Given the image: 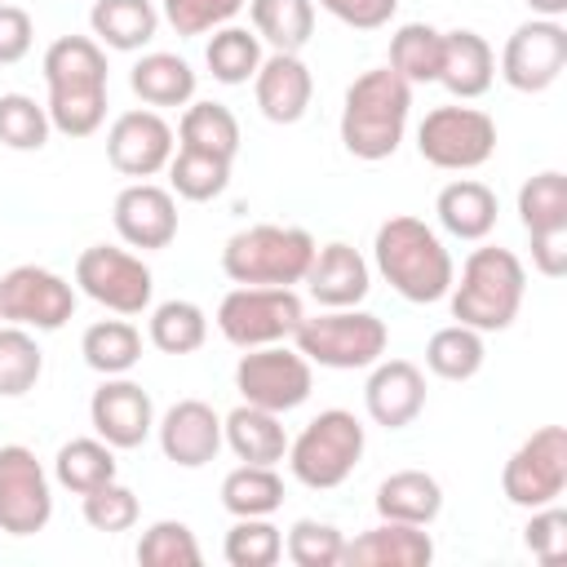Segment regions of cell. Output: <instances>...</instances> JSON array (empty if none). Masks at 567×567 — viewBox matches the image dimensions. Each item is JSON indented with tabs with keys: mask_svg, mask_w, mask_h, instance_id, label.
I'll use <instances>...</instances> for the list:
<instances>
[{
	"mask_svg": "<svg viewBox=\"0 0 567 567\" xmlns=\"http://www.w3.org/2000/svg\"><path fill=\"white\" fill-rule=\"evenodd\" d=\"M49 124L62 137H93L106 120V49L93 35H58L44 49Z\"/></svg>",
	"mask_w": 567,
	"mask_h": 567,
	"instance_id": "6da1fadb",
	"label": "cell"
},
{
	"mask_svg": "<svg viewBox=\"0 0 567 567\" xmlns=\"http://www.w3.org/2000/svg\"><path fill=\"white\" fill-rule=\"evenodd\" d=\"M372 261L381 270V279L412 306H430V301H443L447 288H452V252L447 244L439 239L434 226H425L421 217L412 213H399V217H385L377 226V239H372Z\"/></svg>",
	"mask_w": 567,
	"mask_h": 567,
	"instance_id": "7a4b0ae2",
	"label": "cell"
},
{
	"mask_svg": "<svg viewBox=\"0 0 567 567\" xmlns=\"http://www.w3.org/2000/svg\"><path fill=\"white\" fill-rule=\"evenodd\" d=\"M408 115H412V84L390 66H372L354 75L346 89L341 124H337L341 146L363 164H381L399 151L408 133Z\"/></svg>",
	"mask_w": 567,
	"mask_h": 567,
	"instance_id": "3957f363",
	"label": "cell"
},
{
	"mask_svg": "<svg viewBox=\"0 0 567 567\" xmlns=\"http://www.w3.org/2000/svg\"><path fill=\"white\" fill-rule=\"evenodd\" d=\"M523 292H527L523 261L509 248L483 244L461 261V275H452L447 306L452 319L474 332H505L523 310Z\"/></svg>",
	"mask_w": 567,
	"mask_h": 567,
	"instance_id": "277c9868",
	"label": "cell"
},
{
	"mask_svg": "<svg viewBox=\"0 0 567 567\" xmlns=\"http://www.w3.org/2000/svg\"><path fill=\"white\" fill-rule=\"evenodd\" d=\"M315 248H319L315 235L301 226L257 221L226 239L221 270L230 284H244V288H292L306 279Z\"/></svg>",
	"mask_w": 567,
	"mask_h": 567,
	"instance_id": "5b68a950",
	"label": "cell"
},
{
	"mask_svg": "<svg viewBox=\"0 0 567 567\" xmlns=\"http://www.w3.org/2000/svg\"><path fill=\"white\" fill-rule=\"evenodd\" d=\"M363 447H368L363 421L346 408H323L319 416L306 421V430L297 439H288L284 461L301 487L332 492L354 474V465L363 461Z\"/></svg>",
	"mask_w": 567,
	"mask_h": 567,
	"instance_id": "8992f818",
	"label": "cell"
},
{
	"mask_svg": "<svg viewBox=\"0 0 567 567\" xmlns=\"http://www.w3.org/2000/svg\"><path fill=\"white\" fill-rule=\"evenodd\" d=\"M292 346L319 368L354 372V368H372L385 354L390 328L372 310L346 306V310H323L315 319H301L292 332Z\"/></svg>",
	"mask_w": 567,
	"mask_h": 567,
	"instance_id": "52a82bcc",
	"label": "cell"
},
{
	"mask_svg": "<svg viewBox=\"0 0 567 567\" xmlns=\"http://www.w3.org/2000/svg\"><path fill=\"white\" fill-rule=\"evenodd\" d=\"M416 151L425 164H434L443 173L483 168L496 155V120L478 106H465V102L434 106L416 124Z\"/></svg>",
	"mask_w": 567,
	"mask_h": 567,
	"instance_id": "ba28073f",
	"label": "cell"
},
{
	"mask_svg": "<svg viewBox=\"0 0 567 567\" xmlns=\"http://www.w3.org/2000/svg\"><path fill=\"white\" fill-rule=\"evenodd\" d=\"M301 319H306V306L292 288H244L239 284L217 306V328L239 350L292 341Z\"/></svg>",
	"mask_w": 567,
	"mask_h": 567,
	"instance_id": "9c48e42d",
	"label": "cell"
},
{
	"mask_svg": "<svg viewBox=\"0 0 567 567\" xmlns=\"http://www.w3.org/2000/svg\"><path fill=\"white\" fill-rule=\"evenodd\" d=\"M235 390L244 403L266 408V412H292L310 399L315 390V363L297 346H257L244 350L235 363Z\"/></svg>",
	"mask_w": 567,
	"mask_h": 567,
	"instance_id": "30bf717a",
	"label": "cell"
},
{
	"mask_svg": "<svg viewBox=\"0 0 567 567\" xmlns=\"http://www.w3.org/2000/svg\"><path fill=\"white\" fill-rule=\"evenodd\" d=\"M75 288L106 306L111 315H142L151 310V297H155V275L151 266L128 252V248H115V244H89L80 257H75Z\"/></svg>",
	"mask_w": 567,
	"mask_h": 567,
	"instance_id": "8fae6325",
	"label": "cell"
},
{
	"mask_svg": "<svg viewBox=\"0 0 567 567\" xmlns=\"http://www.w3.org/2000/svg\"><path fill=\"white\" fill-rule=\"evenodd\" d=\"M501 492L518 509H540L554 505L567 492V430L563 425H540L532 430L505 461L501 470Z\"/></svg>",
	"mask_w": 567,
	"mask_h": 567,
	"instance_id": "7c38bea8",
	"label": "cell"
},
{
	"mask_svg": "<svg viewBox=\"0 0 567 567\" xmlns=\"http://www.w3.org/2000/svg\"><path fill=\"white\" fill-rule=\"evenodd\" d=\"M75 315V284L49 266H13L0 275V319L35 332H58Z\"/></svg>",
	"mask_w": 567,
	"mask_h": 567,
	"instance_id": "4fadbf2b",
	"label": "cell"
},
{
	"mask_svg": "<svg viewBox=\"0 0 567 567\" xmlns=\"http://www.w3.org/2000/svg\"><path fill=\"white\" fill-rule=\"evenodd\" d=\"M53 518V483L40 456L22 443L0 447V532L35 536Z\"/></svg>",
	"mask_w": 567,
	"mask_h": 567,
	"instance_id": "5bb4252c",
	"label": "cell"
},
{
	"mask_svg": "<svg viewBox=\"0 0 567 567\" xmlns=\"http://www.w3.org/2000/svg\"><path fill=\"white\" fill-rule=\"evenodd\" d=\"M567 66V27L558 18H527L501 49V80L518 93H545Z\"/></svg>",
	"mask_w": 567,
	"mask_h": 567,
	"instance_id": "9a60e30c",
	"label": "cell"
},
{
	"mask_svg": "<svg viewBox=\"0 0 567 567\" xmlns=\"http://www.w3.org/2000/svg\"><path fill=\"white\" fill-rule=\"evenodd\" d=\"M173 151H177V137H173L168 120L151 106H133V111L115 115L106 128V159L115 173H124L133 182L164 173Z\"/></svg>",
	"mask_w": 567,
	"mask_h": 567,
	"instance_id": "2e32d148",
	"label": "cell"
},
{
	"mask_svg": "<svg viewBox=\"0 0 567 567\" xmlns=\"http://www.w3.org/2000/svg\"><path fill=\"white\" fill-rule=\"evenodd\" d=\"M93 434L106 439L115 452H133L155 434V403L151 394L128 377H102V385L89 399Z\"/></svg>",
	"mask_w": 567,
	"mask_h": 567,
	"instance_id": "e0dca14e",
	"label": "cell"
},
{
	"mask_svg": "<svg viewBox=\"0 0 567 567\" xmlns=\"http://www.w3.org/2000/svg\"><path fill=\"white\" fill-rule=\"evenodd\" d=\"M111 221L128 248H168L177 239V195L155 182H128L111 204Z\"/></svg>",
	"mask_w": 567,
	"mask_h": 567,
	"instance_id": "ac0fdd59",
	"label": "cell"
},
{
	"mask_svg": "<svg viewBox=\"0 0 567 567\" xmlns=\"http://www.w3.org/2000/svg\"><path fill=\"white\" fill-rule=\"evenodd\" d=\"M155 439H159L164 461L182 470H199L221 452V416L204 399H177L155 421Z\"/></svg>",
	"mask_w": 567,
	"mask_h": 567,
	"instance_id": "d6986e66",
	"label": "cell"
},
{
	"mask_svg": "<svg viewBox=\"0 0 567 567\" xmlns=\"http://www.w3.org/2000/svg\"><path fill=\"white\" fill-rule=\"evenodd\" d=\"M363 408L381 430L412 425L425 408V372L412 359H377L363 385Z\"/></svg>",
	"mask_w": 567,
	"mask_h": 567,
	"instance_id": "ffe728a7",
	"label": "cell"
},
{
	"mask_svg": "<svg viewBox=\"0 0 567 567\" xmlns=\"http://www.w3.org/2000/svg\"><path fill=\"white\" fill-rule=\"evenodd\" d=\"M252 97L270 124H297L310 111L315 75L301 62V53H270L252 75Z\"/></svg>",
	"mask_w": 567,
	"mask_h": 567,
	"instance_id": "44dd1931",
	"label": "cell"
},
{
	"mask_svg": "<svg viewBox=\"0 0 567 567\" xmlns=\"http://www.w3.org/2000/svg\"><path fill=\"white\" fill-rule=\"evenodd\" d=\"M301 284L310 288V297H315L323 310H346V306H359V301L368 297L372 270H368V261H363L359 248L332 239V244L315 248L310 270H306Z\"/></svg>",
	"mask_w": 567,
	"mask_h": 567,
	"instance_id": "7402d4cb",
	"label": "cell"
},
{
	"mask_svg": "<svg viewBox=\"0 0 567 567\" xmlns=\"http://www.w3.org/2000/svg\"><path fill=\"white\" fill-rule=\"evenodd\" d=\"M430 558H434L430 532L416 523H394V518H381L377 527L359 532L341 549L346 567H425Z\"/></svg>",
	"mask_w": 567,
	"mask_h": 567,
	"instance_id": "603a6c76",
	"label": "cell"
},
{
	"mask_svg": "<svg viewBox=\"0 0 567 567\" xmlns=\"http://www.w3.org/2000/svg\"><path fill=\"white\" fill-rule=\"evenodd\" d=\"M496 80V53L492 44L470 31V27H456V31H443V66H439V84L456 97V102H474L492 89Z\"/></svg>",
	"mask_w": 567,
	"mask_h": 567,
	"instance_id": "cb8c5ba5",
	"label": "cell"
},
{
	"mask_svg": "<svg viewBox=\"0 0 567 567\" xmlns=\"http://www.w3.org/2000/svg\"><path fill=\"white\" fill-rule=\"evenodd\" d=\"M496 190L487 182H474V177H456L439 190L434 199V217L439 226L452 235V239H465V244H483L492 230H496Z\"/></svg>",
	"mask_w": 567,
	"mask_h": 567,
	"instance_id": "d4e9b609",
	"label": "cell"
},
{
	"mask_svg": "<svg viewBox=\"0 0 567 567\" xmlns=\"http://www.w3.org/2000/svg\"><path fill=\"white\" fill-rule=\"evenodd\" d=\"M221 443L248 465H279L288 456V430L279 412L252 403H239L230 416H221Z\"/></svg>",
	"mask_w": 567,
	"mask_h": 567,
	"instance_id": "484cf974",
	"label": "cell"
},
{
	"mask_svg": "<svg viewBox=\"0 0 567 567\" xmlns=\"http://www.w3.org/2000/svg\"><path fill=\"white\" fill-rule=\"evenodd\" d=\"M93 40L115 53H137L159 31V4L155 0H93L89 9Z\"/></svg>",
	"mask_w": 567,
	"mask_h": 567,
	"instance_id": "4316f807",
	"label": "cell"
},
{
	"mask_svg": "<svg viewBox=\"0 0 567 567\" xmlns=\"http://www.w3.org/2000/svg\"><path fill=\"white\" fill-rule=\"evenodd\" d=\"M377 514L381 518H394V523L430 527L443 514V487L425 470H394L377 487Z\"/></svg>",
	"mask_w": 567,
	"mask_h": 567,
	"instance_id": "83f0119b",
	"label": "cell"
},
{
	"mask_svg": "<svg viewBox=\"0 0 567 567\" xmlns=\"http://www.w3.org/2000/svg\"><path fill=\"white\" fill-rule=\"evenodd\" d=\"M128 89L151 106V111H164V106H186L195 102V71L186 58L177 53H142L128 71Z\"/></svg>",
	"mask_w": 567,
	"mask_h": 567,
	"instance_id": "f1b7e54d",
	"label": "cell"
},
{
	"mask_svg": "<svg viewBox=\"0 0 567 567\" xmlns=\"http://www.w3.org/2000/svg\"><path fill=\"white\" fill-rule=\"evenodd\" d=\"M248 18L275 53H301L315 35V0H248Z\"/></svg>",
	"mask_w": 567,
	"mask_h": 567,
	"instance_id": "f546056e",
	"label": "cell"
},
{
	"mask_svg": "<svg viewBox=\"0 0 567 567\" xmlns=\"http://www.w3.org/2000/svg\"><path fill=\"white\" fill-rule=\"evenodd\" d=\"M80 354L97 377H128L142 359V332L128 319H97L84 328Z\"/></svg>",
	"mask_w": 567,
	"mask_h": 567,
	"instance_id": "4dcf8cb0",
	"label": "cell"
},
{
	"mask_svg": "<svg viewBox=\"0 0 567 567\" xmlns=\"http://www.w3.org/2000/svg\"><path fill=\"white\" fill-rule=\"evenodd\" d=\"M115 474H120L115 447H111L106 439H97V434H93V439H71V443H62L58 456H53V478H58V487H66V492H75V496H84V492L111 483Z\"/></svg>",
	"mask_w": 567,
	"mask_h": 567,
	"instance_id": "1f68e13d",
	"label": "cell"
},
{
	"mask_svg": "<svg viewBox=\"0 0 567 567\" xmlns=\"http://www.w3.org/2000/svg\"><path fill=\"white\" fill-rule=\"evenodd\" d=\"M221 505L235 518H270L284 505V478L275 465H248L239 461L221 478Z\"/></svg>",
	"mask_w": 567,
	"mask_h": 567,
	"instance_id": "d6a6232c",
	"label": "cell"
},
{
	"mask_svg": "<svg viewBox=\"0 0 567 567\" xmlns=\"http://www.w3.org/2000/svg\"><path fill=\"white\" fill-rule=\"evenodd\" d=\"M177 146L235 159L239 155V120H235V111L221 106V102H186L182 124H177Z\"/></svg>",
	"mask_w": 567,
	"mask_h": 567,
	"instance_id": "836d02e7",
	"label": "cell"
},
{
	"mask_svg": "<svg viewBox=\"0 0 567 567\" xmlns=\"http://www.w3.org/2000/svg\"><path fill=\"white\" fill-rule=\"evenodd\" d=\"M146 337L159 354H195L208 341V315H204V306H195L186 297L159 301V306H151Z\"/></svg>",
	"mask_w": 567,
	"mask_h": 567,
	"instance_id": "e575fe53",
	"label": "cell"
},
{
	"mask_svg": "<svg viewBox=\"0 0 567 567\" xmlns=\"http://www.w3.org/2000/svg\"><path fill=\"white\" fill-rule=\"evenodd\" d=\"M261 40H257V31H248V27H235V22H226V27H217L213 35H208V44H204V62H208V71H213V80L217 84H248L252 75H257V66H261Z\"/></svg>",
	"mask_w": 567,
	"mask_h": 567,
	"instance_id": "d590c367",
	"label": "cell"
},
{
	"mask_svg": "<svg viewBox=\"0 0 567 567\" xmlns=\"http://www.w3.org/2000/svg\"><path fill=\"white\" fill-rule=\"evenodd\" d=\"M390 71H399L408 84H434L443 66V31L430 22H403L390 35Z\"/></svg>",
	"mask_w": 567,
	"mask_h": 567,
	"instance_id": "8d00e7d4",
	"label": "cell"
},
{
	"mask_svg": "<svg viewBox=\"0 0 567 567\" xmlns=\"http://www.w3.org/2000/svg\"><path fill=\"white\" fill-rule=\"evenodd\" d=\"M230 164L235 159L177 146L173 159H168V190L177 199H186V204H208V199H217L230 186Z\"/></svg>",
	"mask_w": 567,
	"mask_h": 567,
	"instance_id": "74e56055",
	"label": "cell"
},
{
	"mask_svg": "<svg viewBox=\"0 0 567 567\" xmlns=\"http://www.w3.org/2000/svg\"><path fill=\"white\" fill-rule=\"evenodd\" d=\"M483 359H487V346H483V332L465 328V323H447L439 332H430L425 341V368L443 381H470L483 372Z\"/></svg>",
	"mask_w": 567,
	"mask_h": 567,
	"instance_id": "f35d334b",
	"label": "cell"
},
{
	"mask_svg": "<svg viewBox=\"0 0 567 567\" xmlns=\"http://www.w3.org/2000/svg\"><path fill=\"white\" fill-rule=\"evenodd\" d=\"M40 372H44V350L31 337V328L0 323V394L22 399L27 390H35Z\"/></svg>",
	"mask_w": 567,
	"mask_h": 567,
	"instance_id": "ab89813d",
	"label": "cell"
},
{
	"mask_svg": "<svg viewBox=\"0 0 567 567\" xmlns=\"http://www.w3.org/2000/svg\"><path fill=\"white\" fill-rule=\"evenodd\" d=\"M518 221L527 235L567 226V177L558 168H545L518 186Z\"/></svg>",
	"mask_w": 567,
	"mask_h": 567,
	"instance_id": "60d3db41",
	"label": "cell"
},
{
	"mask_svg": "<svg viewBox=\"0 0 567 567\" xmlns=\"http://www.w3.org/2000/svg\"><path fill=\"white\" fill-rule=\"evenodd\" d=\"M199 540L182 518H155L137 540L142 567H199Z\"/></svg>",
	"mask_w": 567,
	"mask_h": 567,
	"instance_id": "b9f144b4",
	"label": "cell"
},
{
	"mask_svg": "<svg viewBox=\"0 0 567 567\" xmlns=\"http://www.w3.org/2000/svg\"><path fill=\"white\" fill-rule=\"evenodd\" d=\"M49 133V106H40L31 93H0V142L9 151H44Z\"/></svg>",
	"mask_w": 567,
	"mask_h": 567,
	"instance_id": "7bdbcfd3",
	"label": "cell"
},
{
	"mask_svg": "<svg viewBox=\"0 0 567 567\" xmlns=\"http://www.w3.org/2000/svg\"><path fill=\"white\" fill-rule=\"evenodd\" d=\"M221 554L230 567H275L284 558V532L270 518H235Z\"/></svg>",
	"mask_w": 567,
	"mask_h": 567,
	"instance_id": "ee69618b",
	"label": "cell"
},
{
	"mask_svg": "<svg viewBox=\"0 0 567 567\" xmlns=\"http://www.w3.org/2000/svg\"><path fill=\"white\" fill-rule=\"evenodd\" d=\"M341 549H346V532L319 518H297L284 536V554L297 567H337Z\"/></svg>",
	"mask_w": 567,
	"mask_h": 567,
	"instance_id": "f6af8a7d",
	"label": "cell"
},
{
	"mask_svg": "<svg viewBox=\"0 0 567 567\" xmlns=\"http://www.w3.org/2000/svg\"><path fill=\"white\" fill-rule=\"evenodd\" d=\"M137 514H142V505H137L133 487H124L120 478H111V483L84 492V523H89L93 532H106V536L128 532V527L137 523Z\"/></svg>",
	"mask_w": 567,
	"mask_h": 567,
	"instance_id": "bcb514c9",
	"label": "cell"
},
{
	"mask_svg": "<svg viewBox=\"0 0 567 567\" xmlns=\"http://www.w3.org/2000/svg\"><path fill=\"white\" fill-rule=\"evenodd\" d=\"M248 0H159V18L177 31V35H208L226 22H235V13Z\"/></svg>",
	"mask_w": 567,
	"mask_h": 567,
	"instance_id": "7dc6e473",
	"label": "cell"
},
{
	"mask_svg": "<svg viewBox=\"0 0 567 567\" xmlns=\"http://www.w3.org/2000/svg\"><path fill=\"white\" fill-rule=\"evenodd\" d=\"M523 545H527L540 563H563V554H567V514L558 509V501L532 509V518H527V527H523Z\"/></svg>",
	"mask_w": 567,
	"mask_h": 567,
	"instance_id": "c3c4849f",
	"label": "cell"
},
{
	"mask_svg": "<svg viewBox=\"0 0 567 567\" xmlns=\"http://www.w3.org/2000/svg\"><path fill=\"white\" fill-rule=\"evenodd\" d=\"M319 9L354 31H381L399 13V0H319Z\"/></svg>",
	"mask_w": 567,
	"mask_h": 567,
	"instance_id": "681fc988",
	"label": "cell"
},
{
	"mask_svg": "<svg viewBox=\"0 0 567 567\" xmlns=\"http://www.w3.org/2000/svg\"><path fill=\"white\" fill-rule=\"evenodd\" d=\"M31 40H35V22L22 4H9L0 0V66H13L31 53Z\"/></svg>",
	"mask_w": 567,
	"mask_h": 567,
	"instance_id": "f907efd6",
	"label": "cell"
},
{
	"mask_svg": "<svg viewBox=\"0 0 567 567\" xmlns=\"http://www.w3.org/2000/svg\"><path fill=\"white\" fill-rule=\"evenodd\" d=\"M532 266L545 279H563L567 275V226L558 230H536L532 235Z\"/></svg>",
	"mask_w": 567,
	"mask_h": 567,
	"instance_id": "816d5d0a",
	"label": "cell"
},
{
	"mask_svg": "<svg viewBox=\"0 0 567 567\" xmlns=\"http://www.w3.org/2000/svg\"><path fill=\"white\" fill-rule=\"evenodd\" d=\"M532 9V18H563L567 13V0H523Z\"/></svg>",
	"mask_w": 567,
	"mask_h": 567,
	"instance_id": "f5cc1de1",
	"label": "cell"
},
{
	"mask_svg": "<svg viewBox=\"0 0 567 567\" xmlns=\"http://www.w3.org/2000/svg\"><path fill=\"white\" fill-rule=\"evenodd\" d=\"M0 323H4V319H0Z\"/></svg>",
	"mask_w": 567,
	"mask_h": 567,
	"instance_id": "db71d44e",
	"label": "cell"
}]
</instances>
